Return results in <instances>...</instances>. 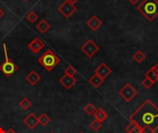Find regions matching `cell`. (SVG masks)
<instances>
[{"instance_id": "cell-1", "label": "cell", "mask_w": 158, "mask_h": 133, "mask_svg": "<svg viewBox=\"0 0 158 133\" xmlns=\"http://www.w3.org/2000/svg\"><path fill=\"white\" fill-rule=\"evenodd\" d=\"M131 121L135 122L143 130H158V107L150 100H145L130 117Z\"/></svg>"}, {"instance_id": "cell-2", "label": "cell", "mask_w": 158, "mask_h": 133, "mask_svg": "<svg viewBox=\"0 0 158 133\" xmlns=\"http://www.w3.org/2000/svg\"><path fill=\"white\" fill-rule=\"evenodd\" d=\"M137 9L148 21H153L158 16V0H143Z\"/></svg>"}, {"instance_id": "cell-3", "label": "cell", "mask_w": 158, "mask_h": 133, "mask_svg": "<svg viewBox=\"0 0 158 133\" xmlns=\"http://www.w3.org/2000/svg\"><path fill=\"white\" fill-rule=\"evenodd\" d=\"M37 61L46 71L50 72L59 64L60 58L51 49H47L37 59Z\"/></svg>"}, {"instance_id": "cell-4", "label": "cell", "mask_w": 158, "mask_h": 133, "mask_svg": "<svg viewBox=\"0 0 158 133\" xmlns=\"http://www.w3.org/2000/svg\"><path fill=\"white\" fill-rule=\"evenodd\" d=\"M119 96H121L126 102H131L132 101L138 94L137 90L130 83H127L124 85V87H122V89L119 90L118 92Z\"/></svg>"}, {"instance_id": "cell-5", "label": "cell", "mask_w": 158, "mask_h": 133, "mask_svg": "<svg viewBox=\"0 0 158 133\" xmlns=\"http://www.w3.org/2000/svg\"><path fill=\"white\" fill-rule=\"evenodd\" d=\"M19 67L9 58L5 59L3 63L0 64V71L7 78L11 77L17 70Z\"/></svg>"}, {"instance_id": "cell-6", "label": "cell", "mask_w": 158, "mask_h": 133, "mask_svg": "<svg viewBox=\"0 0 158 133\" xmlns=\"http://www.w3.org/2000/svg\"><path fill=\"white\" fill-rule=\"evenodd\" d=\"M81 50L86 56L91 58L99 51V46L92 39H89L81 45Z\"/></svg>"}, {"instance_id": "cell-7", "label": "cell", "mask_w": 158, "mask_h": 133, "mask_svg": "<svg viewBox=\"0 0 158 133\" xmlns=\"http://www.w3.org/2000/svg\"><path fill=\"white\" fill-rule=\"evenodd\" d=\"M77 10V7L75 6V5L70 4L69 2H68L67 0H65L58 7V11L63 15L64 18L69 19L70 18Z\"/></svg>"}, {"instance_id": "cell-8", "label": "cell", "mask_w": 158, "mask_h": 133, "mask_svg": "<svg viewBox=\"0 0 158 133\" xmlns=\"http://www.w3.org/2000/svg\"><path fill=\"white\" fill-rule=\"evenodd\" d=\"M44 43L39 38V37H35L31 42H30V44H28V49L32 52L33 54H37L39 53L44 47Z\"/></svg>"}, {"instance_id": "cell-9", "label": "cell", "mask_w": 158, "mask_h": 133, "mask_svg": "<svg viewBox=\"0 0 158 133\" xmlns=\"http://www.w3.org/2000/svg\"><path fill=\"white\" fill-rule=\"evenodd\" d=\"M112 70L106 64V63H101L95 69H94V74H97L98 76H100L103 80H106L110 74H111Z\"/></svg>"}, {"instance_id": "cell-10", "label": "cell", "mask_w": 158, "mask_h": 133, "mask_svg": "<svg viewBox=\"0 0 158 133\" xmlns=\"http://www.w3.org/2000/svg\"><path fill=\"white\" fill-rule=\"evenodd\" d=\"M59 82L60 84L67 90H70L77 82V80L75 77H72V76H69V75H66L64 74L63 77L60 78L59 80Z\"/></svg>"}, {"instance_id": "cell-11", "label": "cell", "mask_w": 158, "mask_h": 133, "mask_svg": "<svg viewBox=\"0 0 158 133\" xmlns=\"http://www.w3.org/2000/svg\"><path fill=\"white\" fill-rule=\"evenodd\" d=\"M23 123L27 126V128L31 131L34 130L37 125L39 124L38 122V118L34 115V113H30L24 119H23Z\"/></svg>"}, {"instance_id": "cell-12", "label": "cell", "mask_w": 158, "mask_h": 133, "mask_svg": "<svg viewBox=\"0 0 158 133\" xmlns=\"http://www.w3.org/2000/svg\"><path fill=\"white\" fill-rule=\"evenodd\" d=\"M102 24H103L102 20H101L97 16H95V15L92 16V17L87 20V26H88L91 30H93L94 31H97V30L102 26Z\"/></svg>"}, {"instance_id": "cell-13", "label": "cell", "mask_w": 158, "mask_h": 133, "mask_svg": "<svg viewBox=\"0 0 158 133\" xmlns=\"http://www.w3.org/2000/svg\"><path fill=\"white\" fill-rule=\"evenodd\" d=\"M25 79L31 86H34L41 81V76L35 70H31L29 74H27Z\"/></svg>"}, {"instance_id": "cell-14", "label": "cell", "mask_w": 158, "mask_h": 133, "mask_svg": "<svg viewBox=\"0 0 158 133\" xmlns=\"http://www.w3.org/2000/svg\"><path fill=\"white\" fill-rule=\"evenodd\" d=\"M94 119H96V120L100 121L101 123H103L107 118V114H106V112L102 107H99L94 112Z\"/></svg>"}, {"instance_id": "cell-15", "label": "cell", "mask_w": 158, "mask_h": 133, "mask_svg": "<svg viewBox=\"0 0 158 133\" xmlns=\"http://www.w3.org/2000/svg\"><path fill=\"white\" fill-rule=\"evenodd\" d=\"M104 81H105V80H103V79H102L100 76H98L97 74H94V75L89 79V83H90L93 87H94V88H99V87L103 84Z\"/></svg>"}, {"instance_id": "cell-16", "label": "cell", "mask_w": 158, "mask_h": 133, "mask_svg": "<svg viewBox=\"0 0 158 133\" xmlns=\"http://www.w3.org/2000/svg\"><path fill=\"white\" fill-rule=\"evenodd\" d=\"M125 131L127 133H142L143 130L139 125H137L135 122L131 121L130 124L126 127Z\"/></svg>"}, {"instance_id": "cell-17", "label": "cell", "mask_w": 158, "mask_h": 133, "mask_svg": "<svg viewBox=\"0 0 158 133\" xmlns=\"http://www.w3.org/2000/svg\"><path fill=\"white\" fill-rule=\"evenodd\" d=\"M36 29H37L41 33H45V32L50 29V24H49L45 19H42L40 22L37 23Z\"/></svg>"}, {"instance_id": "cell-18", "label": "cell", "mask_w": 158, "mask_h": 133, "mask_svg": "<svg viewBox=\"0 0 158 133\" xmlns=\"http://www.w3.org/2000/svg\"><path fill=\"white\" fill-rule=\"evenodd\" d=\"M132 57H133V59H134L135 62H137L138 64H140V63H142V62H143L145 60L146 56H145V54L142 50H138L137 52H135V54L133 55Z\"/></svg>"}, {"instance_id": "cell-19", "label": "cell", "mask_w": 158, "mask_h": 133, "mask_svg": "<svg viewBox=\"0 0 158 133\" xmlns=\"http://www.w3.org/2000/svg\"><path fill=\"white\" fill-rule=\"evenodd\" d=\"M145 78H147V79H149L154 84L156 83V82H157V78H158V74L151 68L146 73H145Z\"/></svg>"}, {"instance_id": "cell-20", "label": "cell", "mask_w": 158, "mask_h": 133, "mask_svg": "<svg viewBox=\"0 0 158 133\" xmlns=\"http://www.w3.org/2000/svg\"><path fill=\"white\" fill-rule=\"evenodd\" d=\"M50 118L45 114V113H42L41 114V116L38 118V122H39V124H41L43 127H45L49 122H50Z\"/></svg>"}, {"instance_id": "cell-21", "label": "cell", "mask_w": 158, "mask_h": 133, "mask_svg": "<svg viewBox=\"0 0 158 133\" xmlns=\"http://www.w3.org/2000/svg\"><path fill=\"white\" fill-rule=\"evenodd\" d=\"M31 102L28 99V98H26V97H24V98H22V100L19 102V106L22 108V109H24V110H28L31 106Z\"/></svg>"}, {"instance_id": "cell-22", "label": "cell", "mask_w": 158, "mask_h": 133, "mask_svg": "<svg viewBox=\"0 0 158 133\" xmlns=\"http://www.w3.org/2000/svg\"><path fill=\"white\" fill-rule=\"evenodd\" d=\"M84 111H85V113H86L87 115H89V116H94V112L96 111V108H95V106H94L93 104L89 103V104H87V105L84 106Z\"/></svg>"}, {"instance_id": "cell-23", "label": "cell", "mask_w": 158, "mask_h": 133, "mask_svg": "<svg viewBox=\"0 0 158 133\" xmlns=\"http://www.w3.org/2000/svg\"><path fill=\"white\" fill-rule=\"evenodd\" d=\"M26 19L31 22V23H34L37 19H38V15L34 12V11H30L27 15H26Z\"/></svg>"}, {"instance_id": "cell-24", "label": "cell", "mask_w": 158, "mask_h": 133, "mask_svg": "<svg viewBox=\"0 0 158 133\" xmlns=\"http://www.w3.org/2000/svg\"><path fill=\"white\" fill-rule=\"evenodd\" d=\"M101 127H102V123H101L100 121L96 120V119L93 120V121L90 123V128H91L94 131H98L101 129Z\"/></svg>"}, {"instance_id": "cell-25", "label": "cell", "mask_w": 158, "mask_h": 133, "mask_svg": "<svg viewBox=\"0 0 158 133\" xmlns=\"http://www.w3.org/2000/svg\"><path fill=\"white\" fill-rule=\"evenodd\" d=\"M65 74L66 75H69V76H72V77H75V75L77 74V70L74 69V67L72 66H69L66 69H65Z\"/></svg>"}, {"instance_id": "cell-26", "label": "cell", "mask_w": 158, "mask_h": 133, "mask_svg": "<svg viewBox=\"0 0 158 133\" xmlns=\"http://www.w3.org/2000/svg\"><path fill=\"white\" fill-rule=\"evenodd\" d=\"M142 85H143L145 89H150V88L154 85V83H153L149 79L144 78V79L143 80V81H142Z\"/></svg>"}, {"instance_id": "cell-27", "label": "cell", "mask_w": 158, "mask_h": 133, "mask_svg": "<svg viewBox=\"0 0 158 133\" xmlns=\"http://www.w3.org/2000/svg\"><path fill=\"white\" fill-rule=\"evenodd\" d=\"M142 133H157V132H156V131H152V130H150V129H144Z\"/></svg>"}, {"instance_id": "cell-28", "label": "cell", "mask_w": 158, "mask_h": 133, "mask_svg": "<svg viewBox=\"0 0 158 133\" xmlns=\"http://www.w3.org/2000/svg\"><path fill=\"white\" fill-rule=\"evenodd\" d=\"M152 69H154V70H155V71H156V72L158 74V64H156L155 66H153V67H152Z\"/></svg>"}, {"instance_id": "cell-29", "label": "cell", "mask_w": 158, "mask_h": 133, "mask_svg": "<svg viewBox=\"0 0 158 133\" xmlns=\"http://www.w3.org/2000/svg\"><path fill=\"white\" fill-rule=\"evenodd\" d=\"M68 2H69L70 4H72V5H75L76 3H78L79 2V0H67Z\"/></svg>"}, {"instance_id": "cell-30", "label": "cell", "mask_w": 158, "mask_h": 133, "mask_svg": "<svg viewBox=\"0 0 158 133\" xmlns=\"http://www.w3.org/2000/svg\"><path fill=\"white\" fill-rule=\"evenodd\" d=\"M128 1H129L130 3H131L132 5H135V4H137L140 0H128Z\"/></svg>"}, {"instance_id": "cell-31", "label": "cell", "mask_w": 158, "mask_h": 133, "mask_svg": "<svg viewBox=\"0 0 158 133\" xmlns=\"http://www.w3.org/2000/svg\"><path fill=\"white\" fill-rule=\"evenodd\" d=\"M5 133H18V132H17V131H15L13 129H9V130H7V131H6Z\"/></svg>"}, {"instance_id": "cell-32", "label": "cell", "mask_w": 158, "mask_h": 133, "mask_svg": "<svg viewBox=\"0 0 158 133\" xmlns=\"http://www.w3.org/2000/svg\"><path fill=\"white\" fill-rule=\"evenodd\" d=\"M4 15H5V12H4V10H3L2 8H0V19H2V18L4 17Z\"/></svg>"}, {"instance_id": "cell-33", "label": "cell", "mask_w": 158, "mask_h": 133, "mask_svg": "<svg viewBox=\"0 0 158 133\" xmlns=\"http://www.w3.org/2000/svg\"><path fill=\"white\" fill-rule=\"evenodd\" d=\"M5 132H6V131H5L2 128H0V133H5Z\"/></svg>"}, {"instance_id": "cell-34", "label": "cell", "mask_w": 158, "mask_h": 133, "mask_svg": "<svg viewBox=\"0 0 158 133\" xmlns=\"http://www.w3.org/2000/svg\"><path fill=\"white\" fill-rule=\"evenodd\" d=\"M23 1H26V2H27V1H29V0H23Z\"/></svg>"}, {"instance_id": "cell-35", "label": "cell", "mask_w": 158, "mask_h": 133, "mask_svg": "<svg viewBox=\"0 0 158 133\" xmlns=\"http://www.w3.org/2000/svg\"><path fill=\"white\" fill-rule=\"evenodd\" d=\"M50 133H55V132H54V131H51V132H50Z\"/></svg>"}, {"instance_id": "cell-36", "label": "cell", "mask_w": 158, "mask_h": 133, "mask_svg": "<svg viewBox=\"0 0 158 133\" xmlns=\"http://www.w3.org/2000/svg\"><path fill=\"white\" fill-rule=\"evenodd\" d=\"M80 133H84V132H82V131H81V132H80Z\"/></svg>"}, {"instance_id": "cell-37", "label": "cell", "mask_w": 158, "mask_h": 133, "mask_svg": "<svg viewBox=\"0 0 158 133\" xmlns=\"http://www.w3.org/2000/svg\"><path fill=\"white\" fill-rule=\"evenodd\" d=\"M157 82H158V78H157Z\"/></svg>"}, {"instance_id": "cell-38", "label": "cell", "mask_w": 158, "mask_h": 133, "mask_svg": "<svg viewBox=\"0 0 158 133\" xmlns=\"http://www.w3.org/2000/svg\"><path fill=\"white\" fill-rule=\"evenodd\" d=\"M64 133H68V132H64Z\"/></svg>"}]
</instances>
